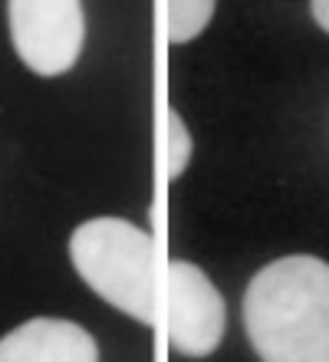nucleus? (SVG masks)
I'll list each match as a JSON object with an SVG mask.
<instances>
[{"label": "nucleus", "mask_w": 329, "mask_h": 362, "mask_svg": "<svg viewBox=\"0 0 329 362\" xmlns=\"http://www.w3.org/2000/svg\"><path fill=\"white\" fill-rule=\"evenodd\" d=\"M244 326L263 362H329V264L310 254L267 264L244 293Z\"/></svg>", "instance_id": "obj_1"}, {"label": "nucleus", "mask_w": 329, "mask_h": 362, "mask_svg": "<svg viewBox=\"0 0 329 362\" xmlns=\"http://www.w3.org/2000/svg\"><path fill=\"white\" fill-rule=\"evenodd\" d=\"M76 274L105 303L145 326H155V244L122 218H93L69 238Z\"/></svg>", "instance_id": "obj_2"}, {"label": "nucleus", "mask_w": 329, "mask_h": 362, "mask_svg": "<svg viewBox=\"0 0 329 362\" xmlns=\"http://www.w3.org/2000/svg\"><path fill=\"white\" fill-rule=\"evenodd\" d=\"M10 40L37 76H63L76 66L86 40L83 0H7Z\"/></svg>", "instance_id": "obj_3"}, {"label": "nucleus", "mask_w": 329, "mask_h": 362, "mask_svg": "<svg viewBox=\"0 0 329 362\" xmlns=\"http://www.w3.org/2000/svg\"><path fill=\"white\" fill-rule=\"evenodd\" d=\"M227 326L224 296L191 260L168 264V339L188 359H204L221 346Z\"/></svg>", "instance_id": "obj_4"}, {"label": "nucleus", "mask_w": 329, "mask_h": 362, "mask_svg": "<svg viewBox=\"0 0 329 362\" xmlns=\"http://www.w3.org/2000/svg\"><path fill=\"white\" fill-rule=\"evenodd\" d=\"M0 362H99V346L73 320L37 316L0 339Z\"/></svg>", "instance_id": "obj_5"}, {"label": "nucleus", "mask_w": 329, "mask_h": 362, "mask_svg": "<svg viewBox=\"0 0 329 362\" xmlns=\"http://www.w3.org/2000/svg\"><path fill=\"white\" fill-rule=\"evenodd\" d=\"M217 0H168V40L188 43L197 33H204V27L214 17Z\"/></svg>", "instance_id": "obj_6"}, {"label": "nucleus", "mask_w": 329, "mask_h": 362, "mask_svg": "<svg viewBox=\"0 0 329 362\" xmlns=\"http://www.w3.org/2000/svg\"><path fill=\"white\" fill-rule=\"evenodd\" d=\"M191 132L188 125L181 122V115L175 109H168V178H181L185 168L191 162Z\"/></svg>", "instance_id": "obj_7"}, {"label": "nucleus", "mask_w": 329, "mask_h": 362, "mask_svg": "<svg viewBox=\"0 0 329 362\" xmlns=\"http://www.w3.org/2000/svg\"><path fill=\"white\" fill-rule=\"evenodd\" d=\"M313 17L329 33V0H313Z\"/></svg>", "instance_id": "obj_8"}]
</instances>
